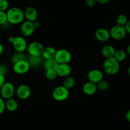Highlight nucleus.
Segmentation results:
<instances>
[{
  "mask_svg": "<svg viewBox=\"0 0 130 130\" xmlns=\"http://www.w3.org/2000/svg\"><path fill=\"white\" fill-rule=\"evenodd\" d=\"M8 22L10 24H19L24 21V11L19 7H12L7 11Z\"/></svg>",
  "mask_w": 130,
  "mask_h": 130,
  "instance_id": "1",
  "label": "nucleus"
},
{
  "mask_svg": "<svg viewBox=\"0 0 130 130\" xmlns=\"http://www.w3.org/2000/svg\"><path fill=\"white\" fill-rule=\"evenodd\" d=\"M103 70L107 74L114 75L117 74L120 70V62L114 57L106 59L103 63Z\"/></svg>",
  "mask_w": 130,
  "mask_h": 130,
  "instance_id": "2",
  "label": "nucleus"
},
{
  "mask_svg": "<svg viewBox=\"0 0 130 130\" xmlns=\"http://www.w3.org/2000/svg\"><path fill=\"white\" fill-rule=\"evenodd\" d=\"M70 94V91L63 86H58L55 87L52 92L53 99L57 102H63L67 100Z\"/></svg>",
  "mask_w": 130,
  "mask_h": 130,
  "instance_id": "3",
  "label": "nucleus"
},
{
  "mask_svg": "<svg viewBox=\"0 0 130 130\" xmlns=\"http://www.w3.org/2000/svg\"><path fill=\"white\" fill-rule=\"evenodd\" d=\"M15 87L13 83L10 82H5L0 89V96L5 100H8L13 98L15 94Z\"/></svg>",
  "mask_w": 130,
  "mask_h": 130,
  "instance_id": "4",
  "label": "nucleus"
},
{
  "mask_svg": "<svg viewBox=\"0 0 130 130\" xmlns=\"http://www.w3.org/2000/svg\"><path fill=\"white\" fill-rule=\"evenodd\" d=\"M54 58L59 64H69L72 60V54L68 50L60 48L56 50Z\"/></svg>",
  "mask_w": 130,
  "mask_h": 130,
  "instance_id": "5",
  "label": "nucleus"
},
{
  "mask_svg": "<svg viewBox=\"0 0 130 130\" xmlns=\"http://www.w3.org/2000/svg\"><path fill=\"white\" fill-rule=\"evenodd\" d=\"M110 33L111 38L116 40H122L125 38L127 34L124 26H119L117 24L111 28V29L110 30Z\"/></svg>",
  "mask_w": 130,
  "mask_h": 130,
  "instance_id": "6",
  "label": "nucleus"
},
{
  "mask_svg": "<svg viewBox=\"0 0 130 130\" xmlns=\"http://www.w3.org/2000/svg\"><path fill=\"white\" fill-rule=\"evenodd\" d=\"M31 68L29 63L27 59L20 61L13 64V70L18 75H23L27 73Z\"/></svg>",
  "mask_w": 130,
  "mask_h": 130,
  "instance_id": "7",
  "label": "nucleus"
},
{
  "mask_svg": "<svg viewBox=\"0 0 130 130\" xmlns=\"http://www.w3.org/2000/svg\"><path fill=\"white\" fill-rule=\"evenodd\" d=\"M44 47L39 42H32L27 45V51L29 56H41L43 52Z\"/></svg>",
  "mask_w": 130,
  "mask_h": 130,
  "instance_id": "8",
  "label": "nucleus"
},
{
  "mask_svg": "<svg viewBox=\"0 0 130 130\" xmlns=\"http://www.w3.org/2000/svg\"><path fill=\"white\" fill-rule=\"evenodd\" d=\"M35 29L33 22L28 21L22 22L20 27V32L24 37H29L31 36L35 32Z\"/></svg>",
  "mask_w": 130,
  "mask_h": 130,
  "instance_id": "9",
  "label": "nucleus"
},
{
  "mask_svg": "<svg viewBox=\"0 0 130 130\" xmlns=\"http://www.w3.org/2000/svg\"><path fill=\"white\" fill-rule=\"evenodd\" d=\"M12 45L15 51L18 52H24L27 50L28 45L26 40L22 36L15 37L14 40Z\"/></svg>",
  "mask_w": 130,
  "mask_h": 130,
  "instance_id": "10",
  "label": "nucleus"
},
{
  "mask_svg": "<svg viewBox=\"0 0 130 130\" xmlns=\"http://www.w3.org/2000/svg\"><path fill=\"white\" fill-rule=\"evenodd\" d=\"M15 94L21 100H27L31 96V89L28 85L21 84L16 89Z\"/></svg>",
  "mask_w": 130,
  "mask_h": 130,
  "instance_id": "11",
  "label": "nucleus"
},
{
  "mask_svg": "<svg viewBox=\"0 0 130 130\" xmlns=\"http://www.w3.org/2000/svg\"><path fill=\"white\" fill-rule=\"evenodd\" d=\"M94 36L96 40L101 42H106L110 38V31L103 27L96 29L94 32Z\"/></svg>",
  "mask_w": 130,
  "mask_h": 130,
  "instance_id": "12",
  "label": "nucleus"
},
{
  "mask_svg": "<svg viewBox=\"0 0 130 130\" xmlns=\"http://www.w3.org/2000/svg\"><path fill=\"white\" fill-rule=\"evenodd\" d=\"M87 79H88V81H90V82L98 84L103 80V72L98 69L91 70L87 74Z\"/></svg>",
  "mask_w": 130,
  "mask_h": 130,
  "instance_id": "13",
  "label": "nucleus"
},
{
  "mask_svg": "<svg viewBox=\"0 0 130 130\" xmlns=\"http://www.w3.org/2000/svg\"><path fill=\"white\" fill-rule=\"evenodd\" d=\"M57 75L61 77H67L72 73V68L69 64H59L56 68Z\"/></svg>",
  "mask_w": 130,
  "mask_h": 130,
  "instance_id": "14",
  "label": "nucleus"
},
{
  "mask_svg": "<svg viewBox=\"0 0 130 130\" xmlns=\"http://www.w3.org/2000/svg\"><path fill=\"white\" fill-rule=\"evenodd\" d=\"M24 16L26 21L30 22H35L37 21L38 18V11L35 7H28L25 9Z\"/></svg>",
  "mask_w": 130,
  "mask_h": 130,
  "instance_id": "15",
  "label": "nucleus"
},
{
  "mask_svg": "<svg viewBox=\"0 0 130 130\" xmlns=\"http://www.w3.org/2000/svg\"><path fill=\"white\" fill-rule=\"evenodd\" d=\"M97 85L96 84L91 82L90 81L86 82L82 87V91L87 96H92L97 91Z\"/></svg>",
  "mask_w": 130,
  "mask_h": 130,
  "instance_id": "16",
  "label": "nucleus"
},
{
  "mask_svg": "<svg viewBox=\"0 0 130 130\" xmlns=\"http://www.w3.org/2000/svg\"><path fill=\"white\" fill-rule=\"evenodd\" d=\"M116 50L111 45H105L102 48V54L106 59L112 58L114 57Z\"/></svg>",
  "mask_w": 130,
  "mask_h": 130,
  "instance_id": "17",
  "label": "nucleus"
},
{
  "mask_svg": "<svg viewBox=\"0 0 130 130\" xmlns=\"http://www.w3.org/2000/svg\"><path fill=\"white\" fill-rule=\"evenodd\" d=\"M27 61L29 63L31 67H40V65L43 64L44 62V59L42 56H29V57L27 59Z\"/></svg>",
  "mask_w": 130,
  "mask_h": 130,
  "instance_id": "18",
  "label": "nucleus"
},
{
  "mask_svg": "<svg viewBox=\"0 0 130 130\" xmlns=\"http://www.w3.org/2000/svg\"><path fill=\"white\" fill-rule=\"evenodd\" d=\"M17 108H18V103H17V100L13 99V98L6 100L5 109L10 112H15Z\"/></svg>",
  "mask_w": 130,
  "mask_h": 130,
  "instance_id": "19",
  "label": "nucleus"
},
{
  "mask_svg": "<svg viewBox=\"0 0 130 130\" xmlns=\"http://www.w3.org/2000/svg\"><path fill=\"white\" fill-rule=\"evenodd\" d=\"M56 50L52 47H47L44 48L42 56L44 60L54 58L56 54Z\"/></svg>",
  "mask_w": 130,
  "mask_h": 130,
  "instance_id": "20",
  "label": "nucleus"
},
{
  "mask_svg": "<svg viewBox=\"0 0 130 130\" xmlns=\"http://www.w3.org/2000/svg\"><path fill=\"white\" fill-rule=\"evenodd\" d=\"M43 68L45 70L50 69H56L57 68L59 63L57 62L55 58L49 59L44 60V62L43 63Z\"/></svg>",
  "mask_w": 130,
  "mask_h": 130,
  "instance_id": "21",
  "label": "nucleus"
},
{
  "mask_svg": "<svg viewBox=\"0 0 130 130\" xmlns=\"http://www.w3.org/2000/svg\"><path fill=\"white\" fill-rule=\"evenodd\" d=\"M26 59H27V57H26L24 52H15L11 57V61H12L13 64L19 62L20 61Z\"/></svg>",
  "mask_w": 130,
  "mask_h": 130,
  "instance_id": "22",
  "label": "nucleus"
},
{
  "mask_svg": "<svg viewBox=\"0 0 130 130\" xmlns=\"http://www.w3.org/2000/svg\"><path fill=\"white\" fill-rule=\"evenodd\" d=\"M75 85V80L73 77H70V76L65 77L64 80L63 81V84H62L64 87L70 90L73 88Z\"/></svg>",
  "mask_w": 130,
  "mask_h": 130,
  "instance_id": "23",
  "label": "nucleus"
},
{
  "mask_svg": "<svg viewBox=\"0 0 130 130\" xmlns=\"http://www.w3.org/2000/svg\"><path fill=\"white\" fill-rule=\"evenodd\" d=\"M126 57H127V53H126V51H124V50L120 49L116 51V54H115V56L113 57H114L117 61L121 62L124 61V60L126 59Z\"/></svg>",
  "mask_w": 130,
  "mask_h": 130,
  "instance_id": "24",
  "label": "nucleus"
},
{
  "mask_svg": "<svg viewBox=\"0 0 130 130\" xmlns=\"http://www.w3.org/2000/svg\"><path fill=\"white\" fill-rule=\"evenodd\" d=\"M45 77L48 80H54L58 75H57V72L56 69H50L45 70Z\"/></svg>",
  "mask_w": 130,
  "mask_h": 130,
  "instance_id": "25",
  "label": "nucleus"
},
{
  "mask_svg": "<svg viewBox=\"0 0 130 130\" xmlns=\"http://www.w3.org/2000/svg\"><path fill=\"white\" fill-rule=\"evenodd\" d=\"M116 21L117 25L124 26L127 22L128 20H127V17L124 14H119L116 17Z\"/></svg>",
  "mask_w": 130,
  "mask_h": 130,
  "instance_id": "26",
  "label": "nucleus"
},
{
  "mask_svg": "<svg viewBox=\"0 0 130 130\" xmlns=\"http://www.w3.org/2000/svg\"><path fill=\"white\" fill-rule=\"evenodd\" d=\"M96 85H97L98 89L102 91H107L109 87V84L107 80H102V81L96 84Z\"/></svg>",
  "mask_w": 130,
  "mask_h": 130,
  "instance_id": "27",
  "label": "nucleus"
},
{
  "mask_svg": "<svg viewBox=\"0 0 130 130\" xmlns=\"http://www.w3.org/2000/svg\"><path fill=\"white\" fill-rule=\"evenodd\" d=\"M9 9V2L8 0H0V11L7 12Z\"/></svg>",
  "mask_w": 130,
  "mask_h": 130,
  "instance_id": "28",
  "label": "nucleus"
},
{
  "mask_svg": "<svg viewBox=\"0 0 130 130\" xmlns=\"http://www.w3.org/2000/svg\"><path fill=\"white\" fill-rule=\"evenodd\" d=\"M8 22L7 20V12L0 11V26L5 25Z\"/></svg>",
  "mask_w": 130,
  "mask_h": 130,
  "instance_id": "29",
  "label": "nucleus"
},
{
  "mask_svg": "<svg viewBox=\"0 0 130 130\" xmlns=\"http://www.w3.org/2000/svg\"><path fill=\"white\" fill-rule=\"evenodd\" d=\"M5 110V102L4 101V99L0 96V115H2Z\"/></svg>",
  "mask_w": 130,
  "mask_h": 130,
  "instance_id": "30",
  "label": "nucleus"
},
{
  "mask_svg": "<svg viewBox=\"0 0 130 130\" xmlns=\"http://www.w3.org/2000/svg\"><path fill=\"white\" fill-rule=\"evenodd\" d=\"M8 72V68H7V66L4 64L0 63V74L3 75H5Z\"/></svg>",
  "mask_w": 130,
  "mask_h": 130,
  "instance_id": "31",
  "label": "nucleus"
},
{
  "mask_svg": "<svg viewBox=\"0 0 130 130\" xmlns=\"http://www.w3.org/2000/svg\"><path fill=\"white\" fill-rule=\"evenodd\" d=\"M97 0H86V5L89 7H94L97 5Z\"/></svg>",
  "mask_w": 130,
  "mask_h": 130,
  "instance_id": "32",
  "label": "nucleus"
},
{
  "mask_svg": "<svg viewBox=\"0 0 130 130\" xmlns=\"http://www.w3.org/2000/svg\"><path fill=\"white\" fill-rule=\"evenodd\" d=\"M5 83V77L3 75L0 74V89Z\"/></svg>",
  "mask_w": 130,
  "mask_h": 130,
  "instance_id": "33",
  "label": "nucleus"
},
{
  "mask_svg": "<svg viewBox=\"0 0 130 130\" xmlns=\"http://www.w3.org/2000/svg\"><path fill=\"white\" fill-rule=\"evenodd\" d=\"M124 27L126 31V32L130 35V21H127V22L124 26Z\"/></svg>",
  "mask_w": 130,
  "mask_h": 130,
  "instance_id": "34",
  "label": "nucleus"
},
{
  "mask_svg": "<svg viewBox=\"0 0 130 130\" xmlns=\"http://www.w3.org/2000/svg\"><path fill=\"white\" fill-rule=\"evenodd\" d=\"M98 3H100V4L102 5H105L108 3V2H110V0H97Z\"/></svg>",
  "mask_w": 130,
  "mask_h": 130,
  "instance_id": "35",
  "label": "nucleus"
},
{
  "mask_svg": "<svg viewBox=\"0 0 130 130\" xmlns=\"http://www.w3.org/2000/svg\"><path fill=\"white\" fill-rule=\"evenodd\" d=\"M126 119L128 122H130V109L127 111L126 113Z\"/></svg>",
  "mask_w": 130,
  "mask_h": 130,
  "instance_id": "36",
  "label": "nucleus"
},
{
  "mask_svg": "<svg viewBox=\"0 0 130 130\" xmlns=\"http://www.w3.org/2000/svg\"><path fill=\"white\" fill-rule=\"evenodd\" d=\"M33 24H34V26H35V29L38 28V27L40 26V22H38V21H35V22H33Z\"/></svg>",
  "mask_w": 130,
  "mask_h": 130,
  "instance_id": "37",
  "label": "nucleus"
},
{
  "mask_svg": "<svg viewBox=\"0 0 130 130\" xmlns=\"http://www.w3.org/2000/svg\"><path fill=\"white\" fill-rule=\"evenodd\" d=\"M4 52V46L2 43H0V56Z\"/></svg>",
  "mask_w": 130,
  "mask_h": 130,
  "instance_id": "38",
  "label": "nucleus"
},
{
  "mask_svg": "<svg viewBox=\"0 0 130 130\" xmlns=\"http://www.w3.org/2000/svg\"><path fill=\"white\" fill-rule=\"evenodd\" d=\"M14 38H15V37H10L9 38H8V42L12 44V43H13V40H14Z\"/></svg>",
  "mask_w": 130,
  "mask_h": 130,
  "instance_id": "39",
  "label": "nucleus"
},
{
  "mask_svg": "<svg viewBox=\"0 0 130 130\" xmlns=\"http://www.w3.org/2000/svg\"><path fill=\"white\" fill-rule=\"evenodd\" d=\"M126 53L128 55L130 56V44L128 45V46L127 47V49H126Z\"/></svg>",
  "mask_w": 130,
  "mask_h": 130,
  "instance_id": "40",
  "label": "nucleus"
},
{
  "mask_svg": "<svg viewBox=\"0 0 130 130\" xmlns=\"http://www.w3.org/2000/svg\"><path fill=\"white\" fill-rule=\"evenodd\" d=\"M127 72H128V74H129V76L130 77V66L128 68V70H127Z\"/></svg>",
  "mask_w": 130,
  "mask_h": 130,
  "instance_id": "41",
  "label": "nucleus"
}]
</instances>
